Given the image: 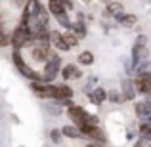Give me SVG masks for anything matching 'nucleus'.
I'll return each mask as SVG.
<instances>
[{"label":"nucleus","mask_w":151,"mask_h":147,"mask_svg":"<svg viewBox=\"0 0 151 147\" xmlns=\"http://www.w3.org/2000/svg\"><path fill=\"white\" fill-rule=\"evenodd\" d=\"M84 96L88 98L90 101L94 103V105H101V103L107 99V90H103V88H100V86H98V88H94L92 92L84 94Z\"/></svg>","instance_id":"obj_17"},{"label":"nucleus","mask_w":151,"mask_h":147,"mask_svg":"<svg viewBox=\"0 0 151 147\" xmlns=\"http://www.w3.org/2000/svg\"><path fill=\"white\" fill-rule=\"evenodd\" d=\"M84 147H107V145H101V143H86Z\"/></svg>","instance_id":"obj_30"},{"label":"nucleus","mask_w":151,"mask_h":147,"mask_svg":"<svg viewBox=\"0 0 151 147\" xmlns=\"http://www.w3.org/2000/svg\"><path fill=\"white\" fill-rule=\"evenodd\" d=\"M12 63H14L15 69L19 71V75H21V77H25L27 80H31V82H42L40 73H37V71H35L33 67H31L29 63L23 59L21 50H12Z\"/></svg>","instance_id":"obj_1"},{"label":"nucleus","mask_w":151,"mask_h":147,"mask_svg":"<svg viewBox=\"0 0 151 147\" xmlns=\"http://www.w3.org/2000/svg\"><path fill=\"white\" fill-rule=\"evenodd\" d=\"M44 107H46V111H48L50 115H59V113H61V107H59L58 103H54V101L48 103V105H44Z\"/></svg>","instance_id":"obj_27"},{"label":"nucleus","mask_w":151,"mask_h":147,"mask_svg":"<svg viewBox=\"0 0 151 147\" xmlns=\"http://www.w3.org/2000/svg\"><path fill=\"white\" fill-rule=\"evenodd\" d=\"M59 130H61L63 138H69V140H84L82 134H81V130H78L77 126H73V124H65L63 128H59Z\"/></svg>","instance_id":"obj_18"},{"label":"nucleus","mask_w":151,"mask_h":147,"mask_svg":"<svg viewBox=\"0 0 151 147\" xmlns=\"http://www.w3.org/2000/svg\"><path fill=\"white\" fill-rule=\"evenodd\" d=\"M145 99H147V101H151V92H147V94H145Z\"/></svg>","instance_id":"obj_31"},{"label":"nucleus","mask_w":151,"mask_h":147,"mask_svg":"<svg viewBox=\"0 0 151 147\" xmlns=\"http://www.w3.org/2000/svg\"><path fill=\"white\" fill-rule=\"evenodd\" d=\"M46 8H48V14L55 19V21H58L59 27H63V29L71 31V25H73V21H71L69 14L65 11V8H63L61 0H58V2H55V0H52V2L46 4Z\"/></svg>","instance_id":"obj_4"},{"label":"nucleus","mask_w":151,"mask_h":147,"mask_svg":"<svg viewBox=\"0 0 151 147\" xmlns=\"http://www.w3.org/2000/svg\"><path fill=\"white\" fill-rule=\"evenodd\" d=\"M50 140L54 141V143H61V140H63L61 130H59V128H52L50 130Z\"/></svg>","instance_id":"obj_24"},{"label":"nucleus","mask_w":151,"mask_h":147,"mask_svg":"<svg viewBox=\"0 0 151 147\" xmlns=\"http://www.w3.org/2000/svg\"><path fill=\"white\" fill-rule=\"evenodd\" d=\"M77 61H78V65L90 67V65H94V54L88 52V50H84V52H81V54L77 55Z\"/></svg>","instance_id":"obj_20"},{"label":"nucleus","mask_w":151,"mask_h":147,"mask_svg":"<svg viewBox=\"0 0 151 147\" xmlns=\"http://www.w3.org/2000/svg\"><path fill=\"white\" fill-rule=\"evenodd\" d=\"M147 122H149V124H151V118H149V120H147Z\"/></svg>","instance_id":"obj_32"},{"label":"nucleus","mask_w":151,"mask_h":147,"mask_svg":"<svg viewBox=\"0 0 151 147\" xmlns=\"http://www.w3.org/2000/svg\"><path fill=\"white\" fill-rule=\"evenodd\" d=\"M59 77L63 78V80H78V78H82V71L78 65H73V63H67V65L61 67V73H59Z\"/></svg>","instance_id":"obj_9"},{"label":"nucleus","mask_w":151,"mask_h":147,"mask_svg":"<svg viewBox=\"0 0 151 147\" xmlns=\"http://www.w3.org/2000/svg\"><path fill=\"white\" fill-rule=\"evenodd\" d=\"M50 46L55 48V52H69L71 50L67 46L65 38H63V33H59V31H50Z\"/></svg>","instance_id":"obj_11"},{"label":"nucleus","mask_w":151,"mask_h":147,"mask_svg":"<svg viewBox=\"0 0 151 147\" xmlns=\"http://www.w3.org/2000/svg\"><path fill=\"white\" fill-rule=\"evenodd\" d=\"M67 117H69V120L73 122V126H77V128H81V126L88 124V117L90 113L84 109L82 105H77V103H73V105L67 109Z\"/></svg>","instance_id":"obj_7"},{"label":"nucleus","mask_w":151,"mask_h":147,"mask_svg":"<svg viewBox=\"0 0 151 147\" xmlns=\"http://www.w3.org/2000/svg\"><path fill=\"white\" fill-rule=\"evenodd\" d=\"M33 44V37H31V31L23 25H17L10 34V46L12 50H21V48H31Z\"/></svg>","instance_id":"obj_3"},{"label":"nucleus","mask_w":151,"mask_h":147,"mask_svg":"<svg viewBox=\"0 0 151 147\" xmlns=\"http://www.w3.org/2000/svg\"><path fill=\"white\" fill-rule=\"evenodd\" d=\"M134 111H136V117L140 118V122H147L151 118V101L144 99V101L134 103Z\"/></svg>","instance_id":"obj_10"},{"label":"nucleus","mask_w":151,"mask_h":147,"mask_svg":"<svg viewBox=\"0 0 151 147\" xmlns=\"http://www.w3.org/2000/svg\"><path fill=\"white\" fill-rule=\"evenodd\" d=\"M134 88H136L138 94H147L151 92V73L149 75H142V77H134Z\"/></svg>","instance_id":"obj_12"},{"label":"nucleus","mask_w":151,"mask_h":147,"mask_svg":"<svg viewBox=\"0 0 151 147\" xmlns=\"http://www.w3.org/2000/svg\"><path fill=\"white\" fill-rule=\"evenodd\" d=\"M115 21L119 23V25L121 27H126V29H130V27H134L136 25V21H138V17L134 14H121V15H117V17H115Z\"/></svg>","instance_id":"obj_19"},{"label":"nucleus","mask_w":151,"mask_h":147,"mask_svg":"<svg viewBox=\"0 0 151 147\" xmlns=\"http://www.w3.org/2000/svg\"><path fill=\"white\" fill-rule=\"evenodd\" d=\"M71 33H73L78 40H82V38L88 37V23H86L84 14H82V11H78V14H77V19H75L73 25H71Z\"/></svg>","instance_id":"obj_8"},{"label":"nucleus","mask_w":151,"mask_h":147,"mask_svg":"<svg viewBox=\"0 0 151 147\" xmlns=\"http://www.w3.org/2000/svg\"><path fill=\"white\" fill-rule=\"evenodd\" d=\"M78 130H81L82 138L86 140V143H101V145H107V136H105V132H103L100 126L84 124V126H81Z\"/></svg>","instance_id":"obj_6"},{"label":"nucleus","mask_w":151,"mask_h":147,"mask_svg":"<svg viewBox=\"0 0 151 147\" xmlns=\"http://www.w3.org/2000/svg\"><path fill=\"white\" fill-rule=\"evenodd\" d=\"M31 90H33V94L37 98L50 101V84H44V82H31Z\"/></svg>","instance_id":"obj_15"},{"label":"nucleus","mask_w":151,"mask_h":147,"mask_svg":"<svg viewBox=\"0 0 151 147\" xmlns=\"http://www.w3.org/2000/svg\"><path fill=\"white\" fill-rule=\"evenodd\" d=\"M126 134H128V136H126V138H128V140L132 141V140H134V132H132V128H128V132H126Z\"/></svg>","instance_id":"obj_29"},{"label":"nucleus","mask_w":151,"mask_h":147,"mask_svg":"<svg viewBox=\"0 0 151 147\" xmlns=\"http://www.w3.org/2000/svg\"><path fill=\"white\" fill-rule=\"evenodd\" d=\"M124 14V4L122 2H107L105 4V11H103V15L105 17H117V15Z\"/></svg>","instance_id":"obj_16"},{"label":"nucleus","mask_w":151,"mask_h":147,"mask_svg":"<svg viewBox=\"0 0 151 147\" xmlns=\"http://www.w3.org/2000/svg\"><path fill=\"white\" fill-rule=\"evenodd\" d=\"M147 42H149V38L145 37V34H138L136 40H134V46H140V48H147Z\"/></svg>","instance_id":"obj_26"},{"label":"nucleus","mask_w":151,"mask_h":147,"mask_svg":"<svg viewBox=\"0 0 151 147\" xmlns=\"http://www.w3.org/2000/svg\"><path fill=\"white\" fill-rule=\"evenodd\" d=\"M121 88H122L121 94H122V98H124V101H134V98H136V88H134L132 77H126L124 80H122Z\"/></svg>","instance_id":"obj_14"},{"label":"nucleus","mask_w":151,"mask_h":147,"mask_svg":"<svg viewBox=\"0 0 151 147\" xmlns=\"http://www.w3.org/2000/svg\"><path fill=\"white\" fill-rule=\"evenodd\" d=\"M61 4H63V8H65V11H67V14H71V11L75 10V4H73V2H67V0H61Z\"/></svg>","instance_id":"obj_28"},{"label":"nucleus","mask_w":151,"mask_h":147,"mask_svg":"<svg viewBox=\"0 0 151 147\" xmlns=\"http://www.w3.org/2000/svg\"><path fill=\"white\" fill-rule=\"evenodd\" d=\"M151 73V61L147 59V61H144V63H140V65L134 69V75L136 77H142V75H149Z\"/></svg>","instance_id":"obj_21"},{"label":"nucleus","mask_w":151,"mask_h":147,"mask_svg":"<svg viewBox=\"0 0 151 147\" xmlns=\"http://www.w3.org/2000/svg\"><path fill=\"white\" fill-rule=\"evenodd\" d=\"M107 99H109L111 103H122L124 101L121 90H109V92H107Z\"/></svg>","instance_id":"obj_23"},{"label":"nucleus","mask_w":151,"mask_h":147,"mask_svg":"<svg viewBox=\"0 0 151 147\" xmlns=\"http://www.w3.org/2000/svg\"><path fill=\"white\" fill-rule=\"evenodd\" d=\"M10 46V34L6 33V29H0V48Z\"/></svg>","instance_id":"obj_25"},{"label":"nucleus","mask_w":151,"mask_h":147,"mask_svg":"<svg viewBox=\"0 0 151 147\" xmlns=\"http://www.w3.org/2000/svg\"><path fill=\"white\" fill-rule=\"evenodd\" d=\"M75 90L69 84H50V101L54 103H63V101H73Z\"/></svg>","instance_id":"obj_5"},{"label":"nucleus","mask_w":151,"mask_h":147,"mask_svg":"<svg viewBox=\"0 0 151 147\" xmlns=\"http://www.w3.org/2000/svg\"><path fill=\"white\" fill-rule=\"evenodd\" d=\"M63 38H65L67 46H69L71 50H73V48H77V46H78V42H81V40H78V38L73 34V33H71V31H65V33H63Z\"/></svg>","instance_id":"obj_22"},{"label":"nucleus","mask_w":151,"mask_h":147,"mask_svg":"<svg viewBox=\"0 0 151 147\" xmlns=\"http://www.w3.org/2000/svg\"><path fill=\"white\" fill-rule=\"evenodd\" d=\"M61 67H63V61H61V57H59V54L58 52H52L50 59L44 63V69H42V73H40L42 82H44V84H54L58 75L61 73Z\"/></svg>","instance_id":"obj_2"},{"label":"nucleus","mask_w":151,"mask_h":147,"mask_svg":"<svg viewBox=\"0 0 151 147\" xmlns=\"http://www.w3.org/2000/svg\"><path fill=\"white\" fill-rule=\"evenodd\" d=\"M52 55V48H44V46H33L31 48V57L37 63H46Z\"/></svg>","instance_id":"obj_13"}]
</instances>
